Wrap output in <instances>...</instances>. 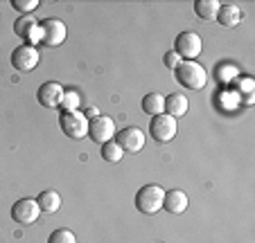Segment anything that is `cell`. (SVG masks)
Returning <instances> with one entry per match:
<instances>
[{
  "label": "cell",
  "instance_id": "1",
  "mask_svg": "<svg viewBox=\"0 0 255 243\" xmlns=\"http://www.w3.org/2000/svg\"><path fill=\"white\" fill-rule=\"evenodd\" d=\"M174 77L181 86L190 88V90H201L208 83V72L201 63L197 61H181L178 68L174 70Z\"/></svg>",
  "mask_w": 255,
  "mask_h": 243
},
{
  "label": "cell",
  "instance_id": "2",
  "mask_svg": "<svg viewBox=\"0 0 255 243\" xmlns=\"http://www.w3.org/2000/svg\"><path fill=\"white\" fill-rule=\"evenodd\" d=\"M163 198L165 189L160 185H144L135 191V210L140 214H156L158 210H163Z\"/></svg>",
  "mask_w": 255,
  "mask_h": 243
},
{
  "label": "cell",
  "instance_id": "3",
  "mask_svg": "<svg viewBox=\"0 0 255 243\" xmlns=\"http://www.w3.org/2000/svg\"><path fill=\"white\" fill-rule=\"evenodd\" d=\"M88 124L91 122L79 110H75V113H61V117H59V126H61L63 135L70 140L88 138Z\"/></svg>",
  "mask_w": 255,
  "mask_h": 243
},
{
  "label": "cell",
  "instance_id": "4",
  "mask_svg": "<svg viewBox=\"0 0 255 243\" xmlns=\"http://www.w3.org/2000/svg\"><path fill=\"white\" fill-rule=\"evenodd\" d=\"M203 41L197 32H181L174 41V52L181 57V61H194L201 54Z\"/></svg>",
  "mask_w": 255,
  "mask_h": 243
},
{
  "label": "cell",
  "instance_id": "5",
  "mask_svg": "<svg viewBox=\"0 0 255 243\" xmlns=\"http://www.w3.org/2000/svg\"><path fill=\"white\" fill-rule=\"evenodd\" d=\"M39 32H41V45H45V48H59L68 36L66 25H63V20H59V18L41 20Z\"/></svg>",
  "mask_w": 255,
  "mask_h": 243
},
{
  "label": "cell",
  "instance_id": "6",
  "mask_svg": "<svg viewBox=\"0 0 255 243\" xmlns=\"http://www.w3.org/2000/svg\"><path fill=\"white\" fill-rule=\"evenodd\" d=\"M176 131H178V122L174 117H169L167 113H160V115H156V117H151L149 135L158 144L172 142V140L176 138Z\"/></svg>",
  "mask_w": 255,
  "mask_h": 243
},
{
  "label": "cell",
  "instance_id": "7",
  "mask_svg": "<svg viewBox=\"0 0 255 243\" xmlns=\"http://www.w3.org/2000/svg\"><path fill=\"white\" fill-rule=\"evenodd\" d=\"M39 61H41V54L34 45L23 43L11 52V66H14V70H18V72H32L34 68L39 66Z\"/></svg>",
  "mask_w": 255,
  "mask_h": 243
},
{
  "label": "cell",
  "instance_id": "8",
  "mask_svg": "<svg viewBox=\"0 0 255 243\" xmlns=\"http://www.w3.org/2000/svg\"><path fill=\"white\" fill-rule=\"evenodd\" d=\"M113 140H116L118 147H120L125 153H140L144 147V142H147V135H144L142 129H138V126H127V129H122L120 133H116Z\"/></svg>",
  "mask_w": 255,
  "mask_h": 243
},
{
  "label": "cell",
  "instance_id": "9",
  "mask_svg": "<svg viewBox=\"0 0 255 243\" xmlns=\"http://www.w3.org/2000/svg\"><path fill=\"white\" fill-rule=\"evenodd\" d=\"M39 216H41V210H39V203L34 198H20L11 207V219L18 225H34L39 221Z\"/></svg>",
  "mask_w": 255,
  "mask_h": 243
},
{
  "label": "cell",
  "instance_id": "10",
  "mask_svg": "<svg viewBox=\"0 0 255 243\" xmlns=\"http://www.w3.org/2000/svg\"><path fill=\"white\" fill-rule=\"evenodd\" d=\"M88 138L100 144L111 142V140L116 138V122H113L111 117H106V115L95 117L91 124H88Z\"/></svg>",
  "mask_w": 255,
  "mask_h": 243
},
{
  "label": "cell",
  "instance_id": "11",
  "mask_svg": "<svg viewBox=\"0 0 255 243\" xmlns=\"http://www.w3.org/2000/svg\"><path fill=\"white\" fill-rule=\"evenodd\" d=\"M63 88L61 83H57V81H45V83H41L39 90H36V99H39V104L43 106V108H59V104H61L63 99Z\"/></svg>",
  "mask_w": 255,
  "mask_h": 243
},
{
  "label": "cell",
  "instance_id": "12",
  "mask_svg": "<svg viewBox=\"0 0 255 243\" xmlns=\"http://www.w3.org/2000/svg\"><path fill=\"white\" fill-rule=\"evenodd\" d=\"M14 32L18 34L20 38H25L27 41V45H36L41 43V32H39V23L32 18L29 14L20 16L18 20L14 23Z\"/></svg>",
  "mask_w": 255,
  "mask_h": 243
},
{
  "label": "cell",
  "instance_id": "13",
  "mask_svg": "<svg viewBox=\"0 0 255 243\" xmlns=\"http://www.w3.org/2000/svg\"><path fill=\"white\" fill-rule=\"evenodd\" d=\"M163 207L169 212V214H183V212L188 210V196H185V191H181V189L165 191Z\"/></svg>",
  "mask_w": 255,
  "mask_h": 243
},
{
  "label": "cell",
  "instance_id": "14",
  "mask_svg": "<svg viewBox=\"0 0 255 243\" xmlns=\"http://www.w3.org/2000/svg\"><path fill=\"white\" fill-rule=\"evenodd\" d=\"M165 113L169 117H183L188 113V97L183 92H172V95L165 97Z\"/></svg>",
  "mask_w": 255,
  "mask_h": 243
},
{
  "label": "cell",
  "instance_id": "15",
  "mask_svg": "<svg viewBox=\"0 0 255 243\" xmlns=\"http://www.w3.org/2000/svg\"><path fill=\"white\" fill-rule=\"evenodd\" d=\"M242 18H244L242 9L237 5H233V2L222 5L219 7V14H217V20H219L224 27H237V25L242 23Z\"/></svg>",
  "mask_w": 255,
  "mask_h": 243
},
{
  "label": "cell",
  "instance_id": "16",
  "mask_svg": "<svg viewBox=\"0 0 255 243\" xmlns=\"http://www.w3.org/2000/svg\"><path fill=\"white\" fill-rule=\"evenodd\" d=\"M36 203H39L41 214H54L61 207V196L54 189H43L39 194V198H36Z\"/></svg>",
  "mask_w": 255,
  "mask_h": 243
},
{
  "label": "cell",
  "instance_id": "17",
  "mask_svg": "<svg viewBox=\"0 0 255 243\" xmlns=\"http://www.w3.org/2000/svg\"><path fill=\"white\" fill-rule=\"evenodd\" d=\"M142 110L149 117H156V115L165 113V97L160 95V92H149V95H144L142 97Z\"/></svg>",
  "mask_w": 255,
  "mask_h": 243
},
{
  "label": "cell",
  "instance_id": "18",
  "mask_svg": "<svg viewBox=\"0 0 255 243\" xmlns=\"http://www.w3.org/2000/svg\"><path fill=\"white\" fill-rule=\"evenodd\" d=\"M219 2L217 0H197L194 2V14L203 20H217V14H219Z\"/></svg>",
  "mask_w": 255,
  "mask_h": 243
},
{
  "label": "cell",
  "instance_id": "19",
  "mask_svg": "<svg viewBox=\"0 0 255 243\" xmlns=\"http://www.w3.org/2000/svg\"><path fill=\"white\" fill-rule=\"evenodd\" d=\"M122 156H125V151L118 147L116 140L102 144V160H104V162H120Z\"/></svg>",
  "mask_w": 255,
  "mask_h": 243
},
{
  "label": "cell",
  "instance_id": "20",
  "mask_svg": "<svg viewBox=\"0 0 255 243\" xmlns=\"http://www.w3.org/2000/svg\"><path fill=\"white\" fill-rule=\"evenodd\" d=\"M79 104H82L79 92L77 90H66L63 92L61 104H59V108H61L63 113H75V110H79Z\"/></svg>",
  "mask_w": 255,
  "mask_h": 243
},
{
  "label": "cell",
  "instance_id": "21",
  "mask_svg": "<svg viewBox=\"0 0 255 243\" xmlns=\"http://www.w3.org/2000/svg\"><path fill=\"white\" fill-rule=\"evenodd\" d=\"M215 75H217V81L231 83V81H237V75H240V70H237L235 66H231V63H222V66H217Z\"/></svg>",
  "mask_w": 255,
  "mask_h": 243
},
{
  "label": "cell",
  "instance_id": "22",
  "mask_svg": "<svg viewBox=\"0 0 255 243\" xmlns=\"http://www.w3.org/2000/svg\"><path fill=\"white\" fill-rule=\"evenodd\" d=\"M48 243H77V237H75V232H70V230L59 228L48 237Z\"/></svg>",
  "mask_w": 255,
  "mask_h": 243
},
{
  "label": "cell",
  "instance_id": "23",
  "mask_svg": "<svg viewBox=\"0 0 255 243\" xmlns=\"http://www.w3.org/2000/svg\"><path fill=\"white\" fill-rule=\"evenodd\" d=\"M235 90L242 92V95H244V101L249 104V101H251V92H253V79H249V77L240 79V83H235Z\"/></svg>",
  "mask_w": 255,
  "mask_h": 243
},
{
  "label": "cell",
  "instance_id": "24",
  "mask_svg": "<svg viewBox=\"0 0 255 243\" xmlns=\"http://www.w3.org/2000/svg\"><path fill=\"white\" fill-rule=\"evenodd\" d=\"M11 7L18 9V11H23V14H29L32 9L39 7V0H11Z\"/></svg>",
  "mask_w": 255,
  "mask_h": 243
},
{
  "label": "cell",
  "instance_id": "25",
  "mask_svg": "<svg viewBox=\"0 0 255 243\" xmlns=\"http://www.w3.org/2000/svg\"><path fill=\"white\" fill-rule=\"evenodd\" d=\"M163 63L169 68V70H176V68H178V63H181V57H178V54L174 52V50H172V52H165Z\"/></svg>",
  "mask_w": 255,
  "mask_h": 243
},
{
  "label": "cell",
  "instance_id": "26",
  "mask_svg": "<svg viewBox=\"0 0 255 243\" xmlns=\"http://www.w3.org/2000/svg\"><path fill=\"white\" fill-rule=\"evenodd\" d=\"M84 117H86L88 122H93V119H95V117H100V110H97L95 106H91V108H86V110H84Z\"/></svg>",
  "mask_w": 255,
  "mask_h": 243
}]
</instances>
